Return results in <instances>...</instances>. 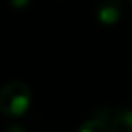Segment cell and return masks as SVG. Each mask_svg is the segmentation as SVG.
<instances>
[{"mask_svg": "<svg viewBox=\"0 0 132 132\" xmlns=\"http://www.w3.org/2000/svg\"><path fill=\"white\" fill-rule=\"evenodd\" d=\"M32 100L29 85L20 80H12L0 89V112L5 117H20L27 112Z\"/></svg>", "mask_w": 132, "mask_h": 132, "instance_id": "obj_1", "label": "cell"}, {"mask_svg": "<svg viewBox=\"0 0 132 132\" xmlns=\"http://www.w3.org/2000/svg\"><path fill=\"white\" fill-rule=\"evenodd\" d=\"M120 15H122V3L120 2H104L102 5H99L97 9V19L104 25H114L116 22H119Z\"/></svg>", "mask_w": 132, "mask_h": 132, "instance_id": "obj_2", "label": "cell"}, {"mask_svg": "<svg viewBox=\"0 0 132 132\" xmlns=\"http://www.w3.org/2000/svg\"><path fill=\"white\" fill-rule=\"evenodd\" d=\"M110 132H132V110L120 109L110 117Z\"/></svg>", "mask_w": 132, "mask_h": 132, "instance_id": "obj_3", "label": "cell"}, {"mask_svg": "<svg viewBox=\"0 0 132 132\" xmlns=\"http://www.w3.org/2000/svg\"><path fill=\"white\" fill-rule=\"evenodd\" d=\"M79 132H110V127L107 122L100 119H89L79 127Z\"/></svg>", "mask_w": 132, "mask_h": 132, "instance_id": "obj_4", "label": "cell"}, {"mask_svg": "<svg viewBox=\"0 0 132 132\" xmlns=\"http://www.w3.org/2000/svg\"><path fill=\"white\" fill-rule=\"evenodd\" d=\"M13 7H20V5H27V2H12Z\"/></svg>", "mask_w": 132, "mask_h": 132, "instance_id": "obj_6", "label": "cell"}, {"mask_svg": "<svg viewBox=\"0 0 132 132\" xmlns=\"http://www.w3.org/2000/svg\"><path fill=\"white\" fill-rule=\"evenodd\" d=\"M5 132H27V130L23 129L22 126H19V124H10V126L5 129Z\"/></svg>", "mask_w": 132, "mask_h": 132, "instance_id": "obj_5", "label": "cell"}]
</instances>
